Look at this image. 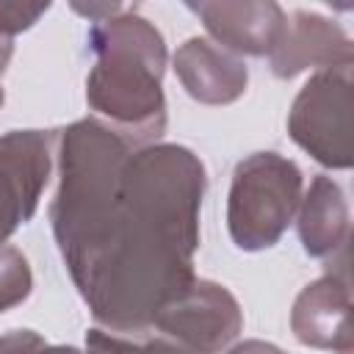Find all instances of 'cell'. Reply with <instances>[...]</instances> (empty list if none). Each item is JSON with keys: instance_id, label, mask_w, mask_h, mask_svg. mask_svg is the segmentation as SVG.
<instances>
[{"instance_id": "6", "label": "cell", "mask_w": 354, "mask_h": 354, "mask_svg": "<svg viewBox=\"0 0 354 354\" xmlns=\"http://www.w3.org/2000/svg\"><path fill=\"white\" fill-rule=\"evenodd\" d=\"M174 64L188 94L205 102H230L246 86V66L207 39H188L177 50Z\"/></svg>"}, {"instance_id": "3", "label": "cell", "mask_w": 354, "mask_h": 354, "mask_svg": "<svg viewBox=\"0 0 354 354\" xmlns=\"http://www.w3.org/2000/svg\"><path fill=\"white\" fill-rule=\"evenodd\" d=\"M158 326L191 346L196 354H210L221 348L241 326L235 301L216 285H196L188 288L183 296H177L171 304H166L158 313Z\"/></svg>"}, {"instance_id": "11", "label": "cell", "mask_w": 354, "mask_h": 354, "mask_svg": "<svg viewBox=\"0 0 354 354\" xmlns=\"http://www.w3.org/2000/svg\"><path fill=\"white\" fill-rule=\"evenodd\" d=\"M8 58H11V39L8 36H0V72L6 69Z\"/></svg>"}, {"instance_id": "7", "label": "cell", "mask_w": 354, "mask_h": 354, "mask_svg": "<svg viewBox=\"0 0 354 354\" xmlns=\"http://www.w3.org/2000/svg\"><path fill=\"white\" fill-rule=\"evenodd\" d=\"M335 39H346L337 28H332L324 17L318 14H307V11H296L293 14V25L285 28L282 41L277 44V50L271 53V64L277 75H293L299 69H304L307 64L315 61H332V44Z\"/></svg>"}, {"instance_id": "4", "label": "cell", "mask_w": 354, "mask_h": 354, "mask_svg": "<svg viewBox=\"0 0 354 354\" xmlns=\"http://www.w3.org/2000/svg\"><path fill=\"white\" fill-rule=\"evenodd\" d=\"M47 138L41 133H11L0 141V241L25 221L47 183Z\"/></svg>"}, {"instance_id": "9", "label": "cell", "mask_w": 354, "mask_h": 354, "mask_svg": "<svg viewBox=\"0 0 354 354\" xmlns=\"http://www.w3.org/2000/svg\"><path fill=\"white\" fill-rule=\"evenodd\" d=\"M50 3H0V36H14L25 28H30Z\"/></svg>"}, {"instance_id": "2", "label": "cell", "mask_w": 354, "mask_h": 354, "mask_svg": "<svg viewBox=\"0 0 354 354\" xmlns=\"http://www.w3.org/2000/svg\"><path fill=\"white\" fill-rule=\"evenodd\" d=\"M299 169L277 155H254L238 166L230 196V230L238 246H271L285 230L296 196Z\"/></svg>"}, {"instance_id": "1", "label": "cell", "mask_w": 354, "mask_h": 354, "mask_svg": "<svg viewBox=\"0 0 354 354\" xmlns=\"http://www.w3.org/2000/svg\"><path fill=\"white\" fill-rule=\"evenodd\" d=\"M91 50L100 55L88 77V100L122 122L147 124L163 116L160 72L163 36L136 14H116L91 28Z\"/></svg>"}, {"instance_id": "12", "label": "cell", "mask_w": 354, "mask_h": 354, "mask_svg": "<svg viewBox=\"0 0 354 354\" xmlns=\"http://www.w3.org/2000/svg\"><path fill=\"white\" fill-rule=\"evenodd\" d=\"M0 102H3V91H0Z\"/></svg>"}, {"instance_id": "5", "label": "cell", "mask_w": 354, "mask_h": 354, "mask_svg": "<svg viewBox=\"0 0 354 354\" xmlns=\"http://www.w3.org/2000/svg\"><path fill=\"white\" fill-rule=\"evenodd\" d=\"M205 28L235 53H274L288 17L277 3H188Z\"/></svg>"}, {"instance_id": "10", "label": "cell", "mask_w": 354, "mask_h": 354, "mask_svg": "<svg viewBox=\"0 0 354 354\" xmlns=\"http://www.w3.org/2000/svg\"><path fill=\"white\" fill-rule=\"evenodd\" d=\"M133 354H196V351L180 348V346H171V343H163V340H155L147 348H133Z\"/></svg>"}, {"instance_id": "8", "label": "cell", "mask_w": 354, "mask_h": 354, "mask_svg": "<svg viewBox=\"0 0 354 354\" xmlns=\"http://www.w3.org/2000/svg\"><path fill=\"white\" fill-rule=\"evenodd\" d=\"M28 288H30V274L25 257H19L14 249H0V310L25 299Z\"/></svg>"}]
</instances>
